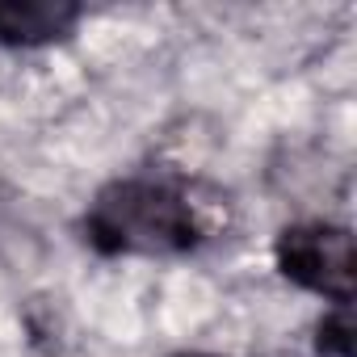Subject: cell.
I'll use <instances>...</instances> for the list:
<instances>
[{
    "label": "cell",
    "mask_w": 357,
    "mask_h": 357,
    "mask_svg": "<svg viewBox=\"0 0 357 357\" xmlns=\"http://www.w3.org/2000/svg\"><path fill=\"white\" fill-rule=\"evenodd\" d=\"M89 240L114 257H172L206 236L202 202L164 181H118L89 206Z\"/></svg>",
    "instance_id": "1"
},
{
    "label": "cell",
    "mask_w": 357,
    "mask_h": 357,
    "mask_svg": "<svg viewBox=\"0 0 357 357\" xmlns=\"http://www.w3.org/2000/svg\"><path fill=\"white\" fill-rule=\"evenodd\" d=\"M278 269L311 294L332 298L336 307L353 303L357 257L353 231L336 223H298L278 236Z\"/></svg>",
    "instance_id": "2"
},
{
    "label": "cell",
    "mask_w": 357,
    "mask_h": 357,
    "mask_svg": "<svg viewBox=\"0 0 357 357\" xmlns=\"http://www.w3.org/2000/svg\"><path fill=\"white\" fill-rule=\"evenodd\" d=\"M80 9L63 0H0V47H43L76 26Z\"/></svg>",
    "instance_id": "3"
},
{
    "label": "cell",
    "mask_w": 357,
    "mask_h": 357,
    "mask_svg": "<svg viewBox=\"0 0 357 357\" xmlns=\"http://www.w3.org/2000/svg\"><path fill=\"white\" fill-rule=\"evenodd\" d=\"M319 349L332 357H353V319L349 307H336L332 315H324L319 324Z\"/></svg>",
    "instance_id": "4"
},
{
    "label": "cell",
    "mask_w": 357,
    "mask_h": 357,
    "mask_svg": "<svg viewBox=\"0 0 357 357\" xmlns=\"http://www.w3.org/2000/svg\"><path fill=\"white\" fill-rule=\"evenodd\" d=\"M181 357H211V353H181Z\"/></svg>",
    "instance_id": "5"
}]
</instances>
